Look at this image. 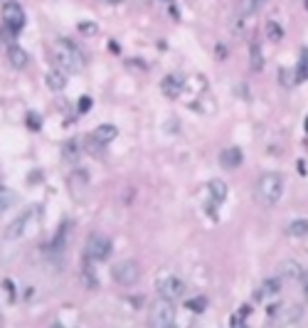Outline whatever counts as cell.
<instances>
[{"label":"cell","instance_id":"6da1fadb","mask_svg":"<svg viewBox=\"0 0 308 328\" xmlns=\"http://www.w3.org/2000/svg\"><path fill=\"white\" fill-rule=\"evenodd\" d=\"M284 195V178L281 173H261L256 185H254V200L261 205V207H274Z\"/></svg>","mask_w":308,"mask_h":328},{"label":"cell","instance_id":"7a4b0ae2","mask_svg":"<svg viewBox=\"0 0 308 328\" xmlns=\"http://www.w3.org/2000/svg\"><path fill=\"white\" fill-rule=\"evenodd\" d=\"M52 57H54V64L62 67L64 72H72V74L84 72V55L69 40H57L52 45Z\"/></svg>","mask_w":308,"mask_h":328},{"label":"cell","instance_id":"3957f363","mask_svg":"<svg viewBox=\"0 0 308 328\" xmlns=\"http://www.w3.org/2000/svg\"><path fill=\"white\" fill-rule=\"evenodd\" d=\"M40 220H42V207L35 205V207H27L22 210L15 220L10 222L8 232H5V239H20L30 232H35L37 227H40Z\"/></svg>","mask_w":308,"mask_h":328},{"label":"cell","instance_id":"277c9868","mask_svg":"<svg viewBox=\"0 0 308 328\" xmlns=\"http://www.w3.org/2000/svg\"><path fill=\"white\" fill-rule=\"evenodd\" d=\"M156 289H158V296L161 299H165V301H180V299H185V294H187V286H185V281L182 279H178V276H173V274H168V276H161L158 279V284H156Z\"/></svg>","mask_w":308,"mask_h":328},{"label":"cell","instance_id":"5b68a950","mask_svg":"<svg viewBox=\"0 0 308 328\" xmlns=\"http://www.w3.org/2000/svg\"><path fill=\"white\" fill-rule=\"evenodd\" d=\"M111 276H113V281L121 284V286H136L141 281V267H138V262L124 259V262H119L116 267L111 269Z\"/></svg>","mask_w":308,"mask_h":328},{"label":"cell","instance_id":"8992f818","mask_svg":"<svg viewBox=\"0 0 308 328\" xmlns=\"http://www.w3.org/2000/svg\"><path fill=\"white\" fill-rule=\"evenodd\" d=\"M111 249H113V244H111L109 237H104V235H91V237L87 239L84 254H87V259H91V262H104V259H109Z\"/></svg>","mask_w":308,"mask_h":328},{"label":"cell","instance_id":"52a82bcc","mask_svg":"<svg viewBox=\"0 0 308 328\" xmlns=\"http://www.w3.org/2000/svg\"><path fill=\"white\" fill-rule=\"evenodd\" d=\"M150 326H156V328H168L175 323V309H173V301H165L161 299L158 304H153L150 306V316H148Z\"/></svg>","mask_w":308,"mask_h":328},{"label":"cell","instance_id":"ba28073f","mask_svg":"<svg viewBox=\"0 0 308 328\" xmlns=\"http://www.w3.org/2000/svg\"><path fill=\"white\" fill-rule=\"evenodd\" d=\"M3 22L10 32H20L22 25H25V13L20 8V3H15V0H8V3L3 5Z\"/></svg>","mask_w":308,"mask_h":328},{"label":"cell","instance_id":"9c48e42d","mask_svg":"<svg viewBox=\"0 0 308 328\" xmlns=\"http://www.w3.org/2000/svg\"><path fill=\"white\" fill-rule=\"evenodd\" d=\"M219 163H222L224 170L239 168V165H242V151L237 148V146H232V148H224V151L219 153Z\"/></svg>","mask_w":308,"mask_h":328},{"label":"cell","instance_id":"30bf717a","mask_svg":"<svg viewBox=\"0 0 308 328\" xmlns=\"http://www.w3.org/2000/svg\"><path fill=\"white\" fill-rule=\"evenodd\" d=\"M45 82H47V87H50L52 91H62V89L67 87V72H64L62 67H52V69L47 72Z\"/></svg>","mask_w":308,"mask_h":328},{"label":"cell","instance_id":"8fae6325","mask_svg":"<svg viewBox=\"0 0 308 328\" xmlns=\"http://www.w3.org/2000/svg\"><path fill=\"white\" fill-rule=\"evenodd\" d=\"M182 87H185V79H182V77H178V74H170V77H165V79L161 82V89H163V94H165V96H170V99L180 96Z\"/></svg>","mask_w":308,"mask_h":328},{"label":"cell","instance_id":"7c38bea8","mask_svg":"<svg viewBox=\"0 0 308 328\" xmlns=\"http://www.w3.org/2000/svg\"><path fill=\"white\" fill-rule=\"evenodd\" d=\"M27 59H30V57H27V52H25L20 45H10V47H8V62H10L15 69H25V67H27Z\"/></svg>","mask_w":308,"mask_h":328},{"label":"cell","instance_id":"4fadbf2b","mask_svg":"<svg viewBox=\"0 0 308 328\" xmlns=\"http://www.w3.org/2000/svg\"><path fill=\"white\" fill-rule=\"evenodd\" d=\"M264 5H266V0H239V5H237V15H239V18H249V15L259 13Z\"/></svg>","mask_w":308,"mask_h":328},{"label":"cell","instance_id":"5bb4252c","mask_svg":"<svg viewBox=\"0 0 308 328\" xmlns=\"http://www.w3.org/2000/svg\"><path fill=\"white\" fill-rule=\"evenodd\" d=\"M207 193H210V200L215 205H219V202L227 200V185L222 183V180H210V183H207Z\"/></svg>","mask_w":308,"mask_h":328},{"label":"cell","instance_id":"9a60e30c","mask_svg":"<svg viewBox=\"0 0 308 328\" xmlns=\"http://www.w3.org/2000/svg\"><path fill=\"white\" fill-rule=\"evenodd\" d=\"M116 126H111V124H101L96 131H94V141L96 143H101V146H106V143H111L113 138H116Z\"/></svg>","mask_w":308,"mask_h":328},{"label":"cell","instance_id":"2e32d148","mask_svg":"<svg viewBox=\"0 0 308 328\" xmlns=\"http://www.w3.org/2000/svg\"><path fill=\"white\" fill-rule=\"evenodd\" d=\"M249 62H252V72H261V69H264V52H261V42H259V40L252 42Z\"/></svg>","mask_w":308,"mask_h":328},{"label":"cell","instance_id":"e0dca14e","mask_svg":"<svg viewBox=\"0 0 308 328\" xmlns=\"http://www.w3.org/2000/svg\"><path fill=\"white\" fill-rule=\"evenodd\" d=\"M286 235H289V237H306V235H308V217H301V220L289 222Z\"/></svg>","mask_w":308,"mask_h":328},{"label":"cell","instance_id":"ac0fdd59","mask_svg":"<svg viewBox=\"0 0 308 328\" xmlns=\"http://www.w3.org/2000/svg\"><path fill=\"white\" fill-rule=\"evenodd\" d=\"M279 272H281V276L298 279V281H301V274H303V269H301V264H298V262H284V264L279 267Z\"/></svg>","mask_w":308,"mask_h":328},{"label":"cell","instance_id":"d6986e66","mask_svg":"<svg viewBox=\"0 0 308 328\" xmlns=\"http://www.w3.org/2000/svg\"><path fill=\"white\" fill-rule=\"evenodd\" d=\"M13 202H15L13 190H8L5 185H0V215H3V212H8V210L13 207Z\"/></svg>","mask_w":308,"mask_h":328},{"label":"cell","instance_id":"ffe728a7","mask_svg":"<svg viewBox=\"0 0 308 328\" xmlns=\"http://www.w3.org/2000/svg\"><path fill=\"white\" fill-rule=\"evenodd\" d=\"M279 82H281L284 89H289V87H293V84L298 82V74H293V69L281 67V69H279Z\"/></svg>","mask_w":308,"mask_h":328},{"label":"cell","instance_id":"44dd1931","mask_svg":"<svg viewBox=\"0 0 308 328\" xmlns=\"http://www.w3.org/2000/svg\"><path fill=\"white\" fill-rule=\"evenodd\" d=\"M279 279H266L264 284H261V291L256 296H274V294H279Z\"/></svg>","mask_w":308,"mask_h":328},{"label":"cell","instance_id":"7402d4cb","mask_svg":"<svg viewBox=\"0 0 308 328\" xmlns=\"http://www.w3.org/2000/svg\"><path fill=\"white\" fill-rule=\"evenodd\" d=\"M266 35H269V40L279 42V40H284V27L279 22H274V20H269L266 22Z\"/></svg>","mask_w":308,"mask_h":328},{"label":"cell","instance_id":"603a6c76","mask_svg":"<svg viewBox=\"0 0 308 328\" xmlns=\"http://www.w3.org/2000/svg\"><path fill=\"white\" fill-rule=\"evenodd\" d=\"M79 30L84 32V35H96V22H79Z\"/></svg>","mask_w":308,"mask_h":328},{"label":"cell","instance_id":"cb8c5ba5","mask_svg":"<svg viewBox=\"0 0 308 328\" xmlns=\"http://www.w3.org/2000/svg\"><path fill=\"white\" fill-rule=\"evenodd\" d=\"M205 304H207L205 299H192V301H190V309L200 313V311H205Z\"/></svg>","mask_w":308,"mask_h":328},{"label":"cell","instance_id":"d4e9b609","mask_svg":"<svg viewBox=\"0 0 308 328\" xmlns=\"http://www.w3.org/2000/svg\"><path fill=\"white\" fill-rule=\"evenodd\" d=\"M301 284H303V296L308 299V272L301 274Z\"/></svg>","mask_w":308,"mask_h":328},{"label":"cell","instance_id":"484cf974","mask_svg":"<svg viewBox=\"0 0 308 328\" xmlns=\"http://www.w3.org/2000/svg\"><path fill=\"white\" fill-rule=\"evenodd\" d=\"M91 106V99L89 96H84V99H79V111H87V109Z\"/></svg>","mask_w":308,"mask_h":328},{"label":"cell","instance_id":"4316f807","mask_svg":"<svg viewBox=\"0 0 308 328\" xmlns=\"http://www.w3.org/2000/svg\"><path fill=\"white\" fill-rule=\"evenodd\" d=\"M101 3H106V5H119V3H124V0H101Z\"/></svg>","mask_w":308,"mask_h":328},{"label":"cell","instance_id":"83f0119b","mask_svg":"<svg viewBox=\"0 0 308 328\" xmlns=\"http://www.w3.org/2000/svg\"><path fill=\"white\" fill-rule=\"evenodd\" d=\"M306 131H308V119H306Z\"/></svg>","mask_w":308,"mask_h":328},{"label":"cell","instance_id":"f1b7e54d","mask_svg":"<svg viewBox=\"0 0 308 328\" xmlns=\"http://www.w3.org/2000/svg\"><path fill=\"white\" fill-rule=\"evenodd\" d=\"M306 8H308V0H306Z\"/></svg>","mask_w":308,"mask_h":328}]
</instances>
